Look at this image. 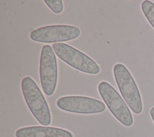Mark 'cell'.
I'll return each instance as SVG.
<instances>
[{
  "label": "cell",
  "mask_w": 154,
  "mask_h": 137,
  "mask_svg": "<svg viewBox=\"0 0 154 137\" xmlns=\"http://www.w3.org/2000/svg\"><path fill=\"white\" fill-rule=\"evenodd\" d=\"M21 87L25 101L35 120L42 126L50 125L52 118L49 105L35 80L30 76H25Z\"/></svg>",
  "instance_id": "6da1fadb"
},
{
  "label": "cell",
  "mask_w": 154,
  "mask_h": 137,
  "mask_svg": "<svg viewBox=\"0 0 154 137\" xmlns=\"http://www.w3.org/2000/svg\"><path fill=\"white\" fill-rule=\"evenodd\" d=\"M113 75L121 95L128 106L134 113L140 114L143 112L142 97L130 70L123 64L116 63L113 66Z\"/></svg>",
  "instance_id": "7a4b0ae2"
},
{
  "label": "cell",
  "mask_w": 154,
  "mask_h": 137,
  "mask_svg": "<svg viewBox=\"0 0 154 137\" xmlns=\"http://www.w3.org/2000/svg\"><path fill=\"white\" fill-rule=\"evenodd\" d=\"M53 49L62 61L76 70L91 75L100 73V66L93 59L70 45L58 42L53 45Z\"/></svg>",
  "instance_id": "3957f363"
},
{
  "label": "cell",
  "mask_w": 154,
  "mask_h": 137,
  "mask_svg": "<svg viewBox=\"0 0 154 137\" xmlns=\"http://www.w3.org/2000/svg\"><path fill=\"white\" fill-rule=\"evenodd\" d=\"M98 92L114 117L125 126H131L133 118L130 107L113 86L102 81L98 86Z\"/></svg>",
  "instance_id": "277c9868"
},
{
  "label": "cell",
  "mask_w": 154,
  "mask_h": 137,
  "mask_svg": "<svg viewBox=\"0 0 154 137\" xmlns=\"http://www.w3.org/2000/svg\"><path fill=\"white\" fill-rule=\"evenodd\" d=\"M39 76L44 93L53 96L57 86L58 66L56 53L49 45L43 46L41 50Z\"/></svg>",
  "instance_id": "5b68a950"
},
{
  "label": "cell",
  "mask_w": 154,
  "mask_h": 137,
  "mask_svg": "<svg viewBox=\"0 0 154 137\" xmlns=\"http://www.w3.org/2000/svg\"><path fill=\"white\" fill-rule=\"evenodd\" d=\"M80 35L78 27L69 25H54L40 27L32 31L30 39L34 42L44 43H58L72 40Z\"/></svg>",
  "instance_id": "8992f818"
},
{
  "label": "cell",
  "mask_w": 154,
  "mask_h": 137,
  "mask_svg": "<svg viewBox=\"0 0 154 137\" xmlns=\"http://www.w3.org/2000/svg\"><path fill=\"white\" fill-rule=\"evenodd\" d=\"M56 105L60 109L78 114H96L104 112L106 105L96 99L79 96H69L58 99Z\"/></svg>",
  "instance_id": "52a82bcc"
},
{
  "label": "cell",
  "mask_w": 154,
  "mask_h": 137,
  "mask_svg": "<svg viewBox=\"0 0 154 137\" xmlns=\"http://www.w3.org/2000/svg\"><path fill=\"white\" fill-rule=\"evenodd\" d=\"M16 137H73L69 131L56 127L34 126L18 129Z\"/></svg>",
  "instance_id": "ba28073f"
},
{
  "label": "cell",
  "mask_w": 154,
  "mask_h": 137,
  "mask_svg": "<svg viewBox=\"0 0 154 137\" xmlns=\"http://www.w3.org/2000/svg\"><path fill=\"white\" fill-rule=\"evenodd\" d=\"M141 9L144 16L154 29V2L146 0L141 4Z\"/></svg>",
  "instance_id": "9c48e42d"
},
{
  "label": "cell",
  "mask_w": 154,
  "mask_h": 137,
  "mask_svg": "<svg viewBox=\"0 0 154 137\" xmlns=\"http://www.w3.org/2000/svg\"><path fill=\"white\" fill-rule=\"evenodd\" d=\"M51 11L56 14H60L63 11V3L62 0H44Z\"/></svg>",
  "instance_id": "30bf717a"
},
{
  "label": "cell",
  "mask_w": 154,
  "mask_h": 137,
  "mask_svg": "<svg viewBox=\"0 0 154 137\" xmlns=\"http://www.w3.org/2000/svg\"><path fill=\"white\" fill-rule=\"evenodd\" d=\"M149 114H150L151 118H152V121L154 123V106H152L150 109V110H149Z\"/></svg>",
  "instance_id": "8fae6325"
}]
</instances>
